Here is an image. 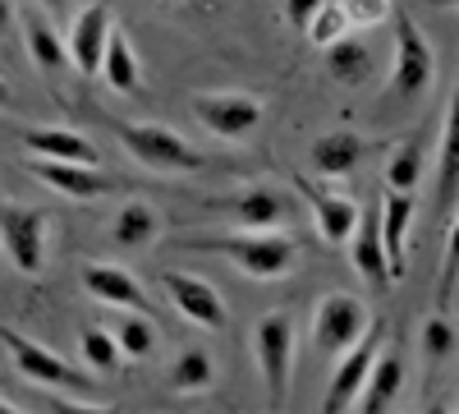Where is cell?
I'll return each mask as SVG.
<instances>
[{
  "mask_svg": "<svg viewBox=\"0 0 459 414\" xmlns=\"http://www.w3.org/2000/svg\"><path fill=\"white\" fill-rule=\"evenodd\" d=\"M175 249L188 253H216L230 268H239L248 281H281L294 272L299 244L290 235H266V231H244V235H175Z\"/></svg>",
  "mask_w": 459,
  "mask_h": 414,
  "instance_id": "1",
  "label": "cell"
},
{
  "mask_svg": "<svg viewBox=\"0 0 459 414\" xmlns=\"http://www.w3.org/2000/svg\"><path fill=\"white\" fill-rule=\"evenodd\" d=\"M110 134L120 138V147L134 162H143L147 171H161V175H188V171H203L207 162L184 134L157 120H110Z\"/></svg>",
  "mask_w": 459,
  "mask_h": 414,
  "instance_id": "2",
  "label": "cell"
},
{
  "mask_svg": "<svg viewBox=\"0 0 459 414\" xmlns=\"http://www.w3.org/2000/svg\"><path fill=\"white\" fill-rule=\"evenodd\" d=\"M391 19H395L391 88H395V97H404V101L428 97V88L437 84V51H432V42L423 37V28H418L404 10H391Z\"/></svg>",
  "mask_w": 459,
  "mask_h": 414,
  "instance_id": "3",
  "label": "cell"
},
{
  "mask_svg": "<svg viewBox=\"0 0 459 414\" xmlns=\"http://www.w3.org/2000/svg\"><path fill=\"white\" fill-rule=\"evenodd\" d=\"M47 225L51 212L47 207H23V203H5L0 207V249L23 277H37L47 262Z\"/></svg>",
  "mask_w": 459,
  "mask_h": 414,
  "instance_id": "4",
  "label": "cell"
},
{
  "mask_svg": "<svg viewBox=\"0 0 459 414\" xmlns=\"http://www.w3.org/2000/svg\"><path fill=\"white\" fill-rule=\"evenodd\" d=\"M253 355H257V368H262L266 396H272L276 405H285L290 373H294V318L285 309L257 318V327H253Z\"/></svg>",
  "mask_w": 459,
  "mask_h": 414,
  "instance_id": "5",
  "label": "cell"
},
{
  "mask_svg": "<svg viewBox=\"0 0 459 414\" xmlns=\"http://www.w3.org/2000/svg\"><path fill=\"white\" fill-rule=\"evenodd\" d=\"M372 327V313L359 295H344V290H331L317 299V313H313V346L317 355H344L359 336Z\"/></svg>",
  "mask_w": 459,
  "mask_h": 414,
  "instance_id": "6",
  "label": "cell"
},
{
  "mask_svg": "<svg viewBox=\"0 0 459 414\" xmlns=\"http://www.w3.org/2000/svg\"><path fill=\"white\" fill-rule=\"evenodd\" d=\"M0 346L10 350L14 368L23 373L32 387H56V392H60V387H88V373H83V368H74L69 359H60V355L47 350L42 341H32V336L14 331L10 322H0Z\"/></svg>",
  "mask_w": 459,
  "mask_h": 414,
  "instance_id": "7",
  "label": "cell"
},
{
  "mask_svg": "<svg viewBox=\"0 0 459 414\" xmlns=\"http://www.w3.org/2000/svg\"><path fill=\"white\" fill-rule=\"evenodd\" d=\"M188 106H194L198 125L207 134L225 138V143H239V138H248L262 125V101L248 97V92H203Z\"/></svg>",
  "mask_w": 459,
  "mask_h": 414,
  "instance_id": "8",
  "label": "cell"
},
{
  "mask_svg": "<svg viewBox=\"0 0 459 414\" xmlns=\"http://www.w3.org/2000/svg\"><path fill=\"white\" fill-rule=\"evenodd\" d=\"M212 207L225 212L239 231H276V225L294 216V198L272 189V184H248V189L230 194V198H216Z\"/></svg>",
  "mask_w": 459,
  "mask_h": 414,
  "instance_id": "9",
  "label": "cell"
},
{
  "mask_svg": "<svg viewBox=\"0 0 459 414\" xmlns=\"http://www.w3.org/2000/svg\"><path fill=\"white\" fill-rule=\"evenodd\" d=\"M161 286L170 295V304L179 309L184 322H194L203 331H225L230 313H225V299L212 281L203 277H188V272H161Z\"/></svg>",
  "mask_w": 459,
  "mask_h": 414,
  "instance_id": "10",
  "label": "cell"
},
{
  "mask_svg": "<svg viewBox=\"0 0 459 414\" xmlns=\"http://www.w3.org/2000/svg\"><path fill=\"white\" fill-rule=\"evenodd\" d=\"M381 341H386V336H381V327H368L350 350L335 355L340 364H335L331 387H326V396H322V410H326V414H340V410L354 405V396H359V387H363V378H368V368H372Z\"/></svg>",
  "mask_w": 459,
  "mask_h": 414,
  "instance_id": "11",
  "label": "cell"
},
{
  "mask_svg": "<svg viewBox=\"0 0 459 414\" xmlns=\"http://www.w3.org/2000/svg\"><path fill=\"white\" fill-rule=\"evenodd\" d=\"M28 171H32V180H42L47 189H56V194L69 198V203H97V198H106V194L120 189V184H115L110 175H101L97 166H74V162L32 157Z\"/></svg>",
  "mask_w": 459,
  "mask_h": 414,
  "instance_id": "12",
  "label": "cell"
},
{
  "mask_svg": "<svg viewBox=\"0 0 459 414\" xmlns=\"http://www.w3.org/2000/svg\"><path fill=\"white\" fill-rule=\"evenodd\" d=\"M79 281L92 299H101V304L110 309H134V313H152V299L143 290V281L120 268V262H83L79 268Z\"/></svg>",
  "mask_w": 459,
  "mask_h": 414,
  "instance_id": "13",
  "label": "cell"
},
{
  "mask_svg": "<svg viewBox=\"0 0 459 414\" xmlns=\"http://www.w3.org/2000/svg\"><path fill=\"white\" fill-rule=\"evenodd\" d=\"M110 5H101V0H92V5H83L79 14H74V28L65 37V51H69V65L83 74V79H92V74L101 69V51H106V37H110Z\"/></svg>",
  "mask_w": 459,
  "mask_h": 414,
  "instance_id": "14",
  "label": "cell"
},
{
  "mask_svg": "<svg viewBox=\"0 0 459 414\" xmlns=\"http://www.w3.org/2000/svg\"><path fill=\"white\" fill-rule=\"evenodd\" d=\"M350 258H354V268H359V277L368 281V290H386V286H395L391 281V268H386V249H381V225H377V212H359V221H354V231H350Z\"/></svg>",
  "mask_w": 459,
  "mask_h": 414,
  "instance_id": "15",
  "label": "cell"
},
{
  "mask_svg": "<svg viewBox=\"0 0 459 414\" xmlns=\"http://www.w3.org/2000/svg\"><path fill=\"white\" fill-rule=\"evenodd\" d=\"M299 194L308 198V207H313V216H317V235H322L326 244H344V240H350L354 221H359V212H363L359 198L317 189V184H308V180H299Z\"/></svg>",
  "mask_w": 459,
  "mask_h": 414,
  "instance_id": "16",
  "label": "cell"
},
{
  "mask_svg": "<svg viewBox=\"0 0 459 414\" xmlns=\"http://www.w3.org/2000/svg\"><path fill=\"white\" fill-rule=\"evenodd\" d=\"M23 147H28L32 157H47V162H74V166H97L101 162L92 138L74 134V129H56V125L23 129Z\"/></svg>",
  "mask_w": 459,
  "mask_h": 414,
  "instance_id": "17",
  "label": "cell"
},
{
  "mask_svg": "<svg viewBox=\"0 0 459 414\" xmlns=\"http://www.w3.org/2000/svg\"><path fill=\"white\" fill-rule=\"evenodd\" d=\"M23 14V42H28V56L37 65L47 84H56L60 74L69 69V51H65V37L56 32V23L42 14V10H19Z\"/></svg>",
  "mask_w": 459,
  "mask_h": 414,
  "instance_id": "18",
  "label": "cell"
},
{
  "mask_svg": "<svg viewBox=\"0 0 459 414\" xmlns=\"http://www.w3.org/2000/svg\"><path fill=\"white\" fill-rule=\"evenodd\" d=\"M413 194L391 189V198H381L377 207V225H381V249H386V268L391 281L404 277V249H409V225H413Z\"/></svg>",
  "mask_w": 459,
  "mask_h": 414,
  "instance_id": "19",
  "label": "cell"
},
{
  "mask_svg": "<svg viewBox=\"0 0 459 414\" xmlns=\"http://www.w3.org/2000/svg\"><path fill=\"white\" fill-rule=\"evenodd\" d=\"M363 153H368V143H363L354 129H331V134L313 138L308 166H313V175H322V180H344V175L363 162Z\"/></svg>",
  "mask_w": 459,
  "mask_h": 414,
  "instance_id": "20",
  "label": "cell"
},
{
  "mask_svg": "<svg viewBox=\"0 0 459 414\" xmlns=\"http://www.w3.org/2000/svg\"><path fill=\"white\" fill-rule=\"evenodd\" d=\"M400 383H404V359L395 350H377V359H372V368H368V378H363V387H359V396H354L350 410H363V414L391 410Z\"/></svg>",
  "mask_w": 459,
  "mask_h": 414,
  "instance_id": "21",
  "label": "cell"
},
{
  "mask_svg": "<svg viewBox=\"0 0 459 414\" xmlns=\"http://www.w3.org/2000/svg\"><path fill=\"white\" fill-rule=\"evenodd\" d=\"M322 51H326V74L335 84H344V88H363L372 79V69H377L368 42H363V37H350V32L335 37V42L322 47Z\"/></svg>",
  "mask_w": 459,
  "mask_h": 414,
  "instance_id": "22",
  "label": "cell"
},
{
  "mask_svg": "<svg viewBox=\"0 0 459 414\" xmlns=\"http://www.w3.org/2000/svg\"><path fill=\"white\" fill-rule=\"evenodd\" d=\"M101 79L115 88V92H138V84H143V69H138V51H134V42H129V32H120V28H110V37H106V51H101Z\"/></svg>",
  "mask_w": 459,
  "mask_h": 414,
  "instance_id": "23",
  "label": "cell"
},
{
  "mask_svg": "<svg viewBox=\"0 0 459 414\" xmlns=\"http://www.w3.org/2000/svg\"><path fill=\"white\" fill-rule=\"evenodd\" d=\"M110 235H115V244H125V249H147L152 240L161 235V212L152 203H143V198H129L120 212H115Z\"/></svg>",
  "mask_w": 459,
  "mask_h": 414,
  "instance_id": "24",
  "label": "cell"
},
{
  "mask_svg": "<svg viewBox=\"0 0 459 414\" xmlns=\"http://www.w3.org/2000/svg\"><path fill=\"white\" fill-rule=\"evenodd\" d=\"M212 387H216V359H212V350H203V346L179 350L175 364H170V392L198 396V392H212Z\"/></svg>",
  "mask_w": 459,
  "mask_h": 414,
  "instance_id": "25",
  "label": "cell"
},
{
  "mask_svg": "<svg viewBox=\"0 0 459 414\" xmlns=\"http://www.w3.org/2000/svg\"><path fill=\"white\" fill-rule=\"evenodd\" d=\"M110 336H115V346H120V355L134 359V364L157 350V327H152V313H134V309H125L120 318H115Z\"/></svg>",
  "mask_w": 459,
  "mask_h": 414,
  "instance_id": "26",
  "label": "cell"
},
{
  "mask_svg": "<svg viewBox=\"0 0 459 414\" xmlns=\"http://www.w3.org/2000/svg\"><path fill=\"white\" fill-rule=\"evenodd\" d=\"M423 166H428V153H423V143L418 138H404L395 153L386 157V184L400 194H413L418 184H423Z\"/></svg>",
  "mask_w": 459,
  "mask_h": 414,
  "instance_id": "27",
  "label": "cell"
},
{
  "mask_svg": "<svg viewBox=\"0 0 459 414\" xmlns=\"http://www.w3.org/2000/svg\"><path fill=\"white\" fill-rule=\"evenodd\" d=\"M79 350H83V359H88L92 373H115V368L125 364L120 346H115V336L106 327H83L79 331Z\"/></svg>",
  "mask_w": 459,
  "mask_h": 414,
  "instance_id": "28",
  "label": "cell"
},
{
  "mask_svg": "<svg viewBox=\"0 0 459 414\" xmlns=\"http://www.w3.org/2000/svg\"><path fill=\"white\" fill-rule=\"evenodd\" d=\"M455 110H446V120H441V143H437V198L441 207H450L455 198Z\"/></svg>",
  "mask_w": 459,
  "mask_h": 414,
  "instance_id": "29",
  "label": "cell"
},
{
  "mask_svg": "<svg viewBox=\"0 0 459 414\" xmlns=\"http://www.w3.org/2000/svg\"><path fill=\"white\" fill-rule=\"evenodd\" d=\"M344 32H350V19H344L340 0H322L317 14L308 19V28H303V37H308L313 47H331L335 37H344Z\"/></svg>",
  "mask_w": 459,
  "mask_h": 414,
  "instance_id": "30",
  "label": "cell"
},
{
  "mask_svg": "<svg viewBox=\"0 0 459 414\" xmlns=\"http://www.w3.org/2000/svg\"><path fill=\"white\" fill-rule=\"evenodd\" d=\"M423 346H428L432 359H446V355L455 350V322H450V313L437 309V313L423 322Z\"/></svg>",
  "mask_w": 459,
  "mask_h": 414,
  "instance_id": "31",
  "label": "cell"
},
{
  "mask_svg": "<svg viewBox=\"0 0 459 414\" xmlns=\"http://www.w3.org/2000/svg\"><path fill=\"white\" fill-rule=\"evenodd\" d=\"M340 10H344V19H350V28H372V23H381L395 5L391 0H340Z\"/></svg>",
  "mask_w": 459,
  "mask_h": 414,
  "instance_id": "32",
  "label": "cell"
},
{
  "mask_svg": "<svg viewBox=\"0 0 459 414\" xmlns=\"http://www.w3.org/2000/svg\"><path fill=\"white\" fill-rule=\"evenodd\" d=\"M317 5H322V0H285V23L294 32H303V28H308V19L317 14Z\"/></svg>",
  "mask_w": 459,
  "mask_h": 414,
  "instance_id": "33",
  "label": "cell"
},
{
  "mask_svg": "<svg viewBox=\"0 0 459 414\" xmlns=\"http://www.w3.org/2000/svg\"><path fill=\"white\" fill-rule=\"evenodd\" d=\"M37 10H42V14H56V19H65V14L74 10V0H37Z\"/></svg>",
  "mask_w": 459,
  "mask_h": 414,
  "instance_id": "34",
  "label": "cell"
},
{
  "mask_svg": "<svg viewBox=\"0 0 459 414\" xmlns=\"http://www.w3.org/2000/svg\"><path fill=\"white\" fill-rule=\"evenodd\" d=\"M10 23H14V5H10V0H0V37L10 32Z\"/></svg>",
  "mask_w": 459,
  "mask_h": 414,
  "instance_id": "35",
  "label": "cell"
},
{
  "mask_svg": "<svg viewBox=\"0 0 459 414\" xmlns=\"http://www.w3.org/2000/svg\"><path fill=\"white\" fill-rule=\"evenodd\" d=\"M10 101H14V92H10V88H5V79H0V110H5V106H10Z\"/></svg>",
  "mask_w": 459,
  "mask_h": 414,
  "instance_id": "36",
  "label": "cell"
},
{
  "mask_svg": "<svg viewBox=\"0 0 459 414\" xmlns=\"http://www.w3.org/2000/svg\"><path fill=\"white\" fill-rule=\"evenodd\" d=\"M14 410V401H5V396H0V414H10Z\"/></svg>",
  "mask_w": 459,
  "mask_h": 414,
  "instance_id": "37",
  "label": "cell"
},
{
  "mask_svg": "<svg viewBox=\"0 0 459 414\" xmlns=\"http://www.w3.org/2000/svg\"><path fill=\"white\" fill-rule=\"evenodd\" d=\"M161 5H194V0H161Z\"/></svg>",
  "mask_w": 459,
  "mask_h": 414,
  "instance_id": "38",
  "label": "cell"
}]
</instances>
